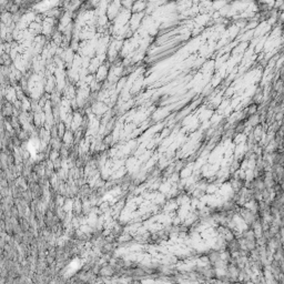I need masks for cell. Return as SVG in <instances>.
<instances>
[{
    "instance_id": "7a4b0ae2",
    "label": "cell",
    "mask_w": 284,
    "mask_h": 284,
    "mask_svg": "<svg viewBox=\"0 0 284 284\" xmlns=\"http://www.w3.org/2000/svg\"><path fill=\"white\" fill-rule=\"evenodd\" d=\"M12 113V107L10 103H6L5 106L3 107V114L5 117H8Z\"/></svg>"
},
{
    "instance_id": "6da1fadb",
    "label": "cell",
    "mask_w": 284,
    "mask_h": 284,
    "mask_svg": "<svg viewBox=\"0 0 284 284\" xmlns=\"http://www.w3.org/2000/svg\"><path fill=\"white\" fill-rule=\"evenodd\" d=\"M11 14H9V12H5V14H1V18H0V20L3 22V24L6 25V26H8L9 25V22L11 21Z\"/></svg>"
}]
</instances>
